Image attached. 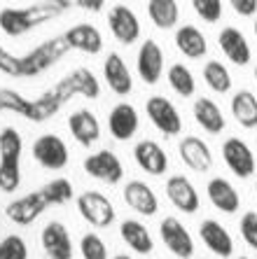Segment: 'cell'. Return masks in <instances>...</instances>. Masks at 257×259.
<instances>
[{
    "label": "cell",
    "mask_w": 257,
    "mask_h": 259,
    "mask_svg": "<svg viewBox=\"0 0 257 259\" xmlns=\"http://www.w3.org/2000/svg\"><path fill=\"white\" fill-rule=\"evenodd\" d=\"M98 79L89 68H75L61 77L49 91H45L42 96L30 98V112L26 119L30 121H47L49 117H54L72 96H84V98H96L98 96Z\"/></svg>",
    "instance_id": "obj_1"
},
{
    "label": "cell",
    "mask_w": 257,
    "mask_h": 259,
    "mask_svg": "<svg viewBox=\"0 0 257 259\" xmlns=\"http://www.w3.org/2000/svg\"><path fill=\"white\" fill-rule=\"evenodd\" d=\"M68 52H70V45L66 42L63 35L49 37L24 56L10 54L0 45V72H5L10 77H35L40 72L49 70L54 63H59Z\"/></svg>",
    "instance_id": "obj_2"
},
{
    "label": "cell",
    "mask_w": 257,
    "mask_h": 259,
    "mask_svg": "<svg viewBox=\"0 0 257 259\" xmlns=\"http://www.w3.org/2000/svg\"><path fill=\"white\" fill-rule=\"evenodd\" d=\"M63 12L66 10L56 0H42V3L28 7H5V10H0V30L10 37L26 35L28 30L47 24V21H54Z\"/></svg>",
    "instance_id": "obj_3"
},
{
    "label": "cell",
    "mask_w": 257,
    "mask_h": 259,
    "mask_svg": "<svg viewBox=\"0 0 257 259\" xmlns=\"http://www.w3.org/2000/svg\"><path fill=\"white\" fill-rule=\"evenodd\" d=\"M21 150L24 140L14 126L0 131V189L12 194L21 185Z\"/></svg>",
    "instance_id": "obj_4"
},
{
    "label": "cell",
    "mask_w": 257,
    "mask_h": 259,
    "mask_svg": "<svg viewBox=\"0 0 257 259\" xmlns=\"http://www.w3.org/2000/svg\"><path fill=\"white\" fill-rule=\"evenodd\" d=\"M78 210L82 215V220H87L91 227H101V229L103 227H110L115 222V217H117L113 201L105 194L94 192V189L84 192L78 199Z\"/></svg>",
    "instance_id": "obj_5"
},
{
    "label": "cell",
    "mask_w": 257,
    "mask_h": 259,
    "mask_svg": "<svg viewBox=\"0 0 257 259\" xmlns=\"http://www.w3.org/2000/svg\"><path fill=\"white\" fill-rule=\"evenodd\" d=\"M145 112L155 128H159L164 136H178L182 131V117L166 96H150L145 103Z\"/></svg>",
    "instance_id": "obj_6"
},
{
    "label": "cell",
    "mask_w": 257,
    "mask_h": 259,
    "mask_svg": "<svg viewBox=\"0 0 257 259\" xmlns=\"http://www.w3.org/2000/svg\"><path fill=\"white\" fill-rule=\"evenodd\" d=\"M49 205H52V201H49V196L45 194V189H35V192H30V194H26V196H21V199H14L12 203H7L5 212L14 224L26 227V224L35 222Z\"/></svg>",
    "instance_id": "obj_7"
},
{
    "label": "cell",
    "mask_w": 257,
    "mask_h": 259,
    "mask_svg": "<svg viewBox=\"0 0 257 259\" xmlns=\"http://www.w3.org/2000/svg\"><path fill=\"white\" fill-rule=\"evenodd\" d=\"M33 157L42 168L49 170H61L66 168L70 157H68L66 143L56 136V133H45L33 143Z\"/></svg>",
    "instance_id": "obj_8"
},
{
    "label": "cell",
    "mask_w": 257,
    "mask_h": 259,
    "mask_svg": "<svg viewBox=\"0 0 257 259\" xmlns=\"http://www.w3.org/2000/svg\"><path fill=\"white\" fill-rule=\"evenodd\" d=\"M84 170H87V175L105 182V185H117L124 178V166L113 150H101L87 157L84 159Z\"/></svg>",
    "instance_id": "obj_9"
},
{
    "label": "cell",
    "mask_w": 257,
    "mask_h": 259,
    "mask_svg": "<svg viewBox=\"0 0 257 259\" xmlns=\"http://www.w3.org/2000/svg\"><path fill=\"white\" fill-rule=\"evenodd\" d=\"M159 236H162L164 245L180 259H190L194 254V241H192L190 231L180 220L175 217H164L159 224Z\"/></svg>",
    "instance_id": "obj_10"
},
{
    "label": "cell",
    "mask_w": 257,
    "mask_h": 259,
    "mask_svg": "<svg viewBox=\"0 0 257 259\" xmlns=\"http://www.w3.org/2000/svg\"><path fill=\"white\" fill-rule=\"evenodd\" d=\"M108 26L113 37L122 45H133L138 40V35H140V21H138L136 12L126 5H115L110 10Z\"/></svg>",
    "instance_id": "obj_11"
},
{
    "label": "cell",
    "mask_w": 257,
    "mask_h": 259,
    "mask_svg": "<svg viewBox=\"0 0 257 259\" xmlns=\"http://www.w3.org/2000/svg\"><path fill=\"white\" fill-rule=\"evenodd\" d=\"M222 159L236 178H250L255 173V154L241 138H227L222 145Z\"/></svg>",
    "instance_id": "obj_12"
},
{
    "label": "cell",
    "mask_w": 257,
    "mask_h": 259,
    "mask_svg": "<svg viewBox=\"0 0 257 259\" xmlns=\"http://www.w3.org/2000/svg\"><path fill=\"white\" fill-rule=\"evenodd\" d=\"M42 250L49 259H72V241L61 222H49L42 229Z\"/></svg>",
    "instance_id": "obj_13"
},
{
    "label": "cell",
    "mask_w": 257,
    "mask_h": 259,
    "mask_svg": "<svg viewBox=\"0 0 257 259\" xmlns=\"http://www.w3.org/2000/svg\"><path fill=\"white\" fill-rule=\"evenodd\" d=\"M164 72V49L155 40H145L138 49V75L145 84H157Z\"/></svg>",
    "instance_id": "obj_14"
},
{
    "label": "cell",
    "mask_w": 257,
    "mask_h": 259,
    "mask_svg": "<svg viewBox=\"0 0 257 259\" xmlns=\"http://www.w3.org/2000/svg\"><path fill=\"white\" fill-rule=\"evenodd\" d=\"M103 77L108 82V87L117 94V96H126L133 89V77L131 70L126 66V61L122 59L117 52H110L103 63Z\"/></svg>",
    "instance_id": "obj_15"
},
{
    "label": "cell",
    "mask_w": 257,
    "mask_h": 259,
    "mask_svg": "<svg viewBox=\"0 0 257 259\" xmlns=\"http://www.w3.org/2000/svg\"><path fill=\"white\" fill-rule=\"evenodd\" d=\"M199 236L201 241L206 243L213 254L222 259H229L234 252V241H232V234L225 229V224H220L217 220H203L201 227H199Z\"/></svg>",
    "instance_id": "obj_16"
},
{
    "label": "cell",
    "mask_w": 257,
    "mask_h": 259,
    "mask_svg": "<svg viewBox=\"0 0 257 259\" xmlns=\"http://www.w3.org/2000/svg\"><path fill=\"white\" fill-rule=\"evenodd\" d=\"M217 45H220L222 54L227 56L234 66H248L250 63V45L239 28H234V26L222 28L220 35H217Z\"/></svg>",
    "instance_id": "obj_17"
},
{
    "label": "cell",
    "mask_w": 257,
    "mask_h": 259,
    "mask_svg": "<svg viewBox=\"0 0 257 259\" xmlns=\"http://www.w3.org/2000/svg\"><path fill=\"white\" fill-rule=\"evenodd\" d=\"M178 154L185 161L187 168L197 170V173H206L213 166V154H210L208 145L203 143L201 138H197V136H187V138L180 140Z\"/></svg>",
    "instance_id": "obj_18"
},
{
    "label": "cell",
    "mask_w": 257,
    "mask_h": 259,
    "mask_svg": "<svg viewBox=\"0 0 257 259\" xmlns=\"http://www.w3.org/2000/svg\"><path fill=\"white\" fill-rule=\"evenodd\" d=\"M166 196L168 201L182 212H197L199 210V194L185 175H171L166 180Z\"/></svg>",
    "instance_id": "obj_19"
},
{
    "label": "cell",
    "mask_w": 257,
    "mask_h": 259,
    "mask_svg": "<svg viewBox=\"0 0 257 259\" xmlns=\"http://www.w3.org/2000/svg\"><path fill=\"white\" fill-rule=\"evenodd\" d=\"M133 159L145 173L150 175H164L168 170V157L162 145H157L155 140H140L133 147Z\"/></svg>",
    "instance_id": "obj_20"
},
{
    "label": "cell",
    "mask_w": 257,
    "mask_h": 259,
    "mask_svg": "<svg viewBox=\"0 0 257 259\" xmlns=\"http://www.w3.org/2000/svg\"><path fill=\"white\" fill-rule=\"evenodd\" d=\"M66 42L70 45V49H78L82 54H98L103 49V35L101 30L96 28L94 24H75L63 33Z\"/></svg>",
    "instance_id": "obj_21"
},
{
    "label": "cell",
    "mask_w": 257,
    "mask_h": 259,
    "mask_svg": "<svg viewBox=\"0 0 257 259\" xmlns=\"http://www.w3.org/2000/svg\"><path fill=\"white\" fill-rule=\"evenodd\" d=\"M68 128H70L72 138L78 140L82 147H91L96 140L101 138V124H98L94 112L87 108L75 110V112L68 117Z\"/></svg>",
    "instance_id": "obj_22"
},
{
    "label": "cell",
    "mask_w": 257,
    "mask_h": 259,
    "mask_svg": "<svg viewBox=\"0 0 257 259\" xmlns=\"http://www.w3.org/2000/svg\"><path fill=\"white\" fill-rule=\"evenodd\" d=\"M124 201L129 203V208H133L136 212L150 217L159 210V201H157L155 189L150 187L143 180H131L126 182L124 187Z\"/></svg>",
    "instance_id": "obj_23"
},
{
    "label": "cell",
    "mask_w": 257,
    "mask_h": 259,
    "mask_svg": "<svg viewBox=\"0 0 257 259\" xmlns=\"http://www.w3.org/2000/svg\"><path fill=\"white\" fill-rule=\"evenodd\" d=\"M108 128L113 133V138L117 140H129L136 136L138 131V112L129 103H120L110 110L108 117Z\"/></svg>",
    "instance_id": "obj_24"
},
{
    "label": "cell",
    "mask_w": 257,
    "mask_h": 259,
    "mask_svg": "<svg viewBox=\"0 0 257 259\" xmlns=\"http://www.w3.org/2000/svg\"><path fill=\"white\" fill-rule=\"evenodd\" d=\"M175 47H178L180 54H185L187 59H203L208 54V42H206V35L197 26H180L175 30Z\"/></svg>",
    "instance_id": "obj_25"
},
{
    "label": "cell",
    "mask_w": 257,
    "mask_h": 259,
    "mask_svg": "<svg viewBox=\"0 0 257 259\" xmlns=\"http://www.w3.org/2000/svg\"><path fill=\"white\" fill-rule=\"evenodd\" d=\"M206 192H208L210 203L215 205L217 210H222V212H236L241 208V194L236 192V189H234L232 185L225 180V178H213V180L208 182Z\"/></svg>",
    "instance_id": "obj_26"
},
{
    "label": "cell",
    "mask_w": 257,
    "mask_h": 259,
    "mask_svg": "<svg viewBox=\"0 0 257 259\" xmlns=\"http://www.w3.org/2000/svg\"><path fill=\"white\" fill-rule=\"evenodd\" d=\"M194 119H197V124L203 131L208 133H220L225 128V115H222L220 105L206 96L194 101Z\"/></svg>",
    "instance_id": "obj_27"
},
{
    "label": "cell",
    "mask_w": 257,
    "mask_h": 259,
    "mask_svg": "<svg viewBox=\"0 0 257 259\" xmlns=\"http://www.w3.org/2000/svg\"><path fill=\"white\" fill-rule=\"evenodd\" d=\"M232 115L243 128L257 126V96L248 89H241L232 96Z\"/></svg>",
    "instance_id": "obj_28"
},
{
    "label": "cell",
    "mask_w": 257,
    "mask_h": 259,
    "mask_svg": "<svg viewBox=\"0 0 257 259\" xmlns=\"http://www.w3.org/2000/svg\"><path fill=\"white\" fill-rule=\"evenodd\" d=\"M120 236L124 238L126 245L131 247V250H136L138 254H150L152 252V247H155L148 227L140 224L138 220H124L122 227H120Z\"/></svg>",
    "instance_id": "obj_29"
},
{
    "label": "cell",
    "mask_w": 257,
    "mask_h": 259,
    "mask_svg": "<svg viewBox=\"0 0 257 259\" xmlns=\"http://www.w3.org/2000/svg\"><path fill=\"white\" fill-rule=\"evenodd\" d=\"M148 17L157 28H175L180 19L178 0H148Z\"/></svg>",
    "instance_id": "obj_30"
},
{
    "label": "cell",
    "mask_w": 257,
    "mask_h": 259,
    "mask_svg": "<svg viewBox=\"0 0 257 259\" xmlns=\"http://www.w3.org/2000/svg\"><path fill=\"white\" fill-rule=\"evenodd\" d=\"M203 82L210 87V89L215 91V94H227L232 89V75L229 70L225 68V63L220 61H208L206 66H203Z\"/></svg>",
    "instance_id": "obj_31"
},
{
    "label": "cell",
    "mask_w": 257,
    "mask_h": 259,
    "mask_svg": "<svg viewBox=\"0 0 257 259\" xmlns=\"http://www.w3.org/2000/svg\"><path fill=\"white\" fill-rule=\"evenodd\" d=\"M168 84L182 98H190L192 94H194V89H197L194 75H192L190 68L182 66V63H173V66L168 68Z\"/></svg>",
    "instance_id": "obj_32"
},
{
    "label": "cell",
    "mask_w": 257,
    "mask_h": 259,
    "mask_svg": "<svg viewBox=\"0 0 257 259\" xmlns=\"http://www.w3.org/2000/svg\"><path fill=\"white\" fill-rule=\"evenodd\" d=\"M45 194L49 196V201H52V205H63V203H68V201L72 199V182L70 180H66V178H56V180H52V182H47L45 185Z\"/></svg>",
    "instance_id": "obj_33"
},
{
    "label": "cell",
    "mask_w": 257,
    "mask_h": 259,
    "mask_svg": "<svg viewBox=\"0 0 257 259\" xmlns=\"http://www.w3.org/2000/svg\"><path fill=\"white\" fill-rule=\"evenodd\" d=\"M0 259H28V247L21 236H5L0 241Z\"/></svg>",
    "instance_id": "obj_34"
},
{
    "label": "cell",
    "mask_w": 257,
    "mask_h": 259,
    "mask_svg": "<svg viewBox=\"0 0 257 259\" xmlns=\"http://www.w3.org/2000/svg\"><path fill=\"white\" fill-rule=\"evenodd\" d=\"M194 12L206 21V24H215L222 19V0H190Z\"/></svg>",
    "instance_id": "obj_35"
},
{
    "label": "cell",
    "mask_w": 257,
    "mask_h": 259,
    "mask_svg": "<svg viewBox=\"0 0 257 259\" xmlns=\"http://www.w3.org/2000/svg\"><path fill=\"white\" fill-rule=\"evenodd\" d=\"M80 250H82L84 259H108V247L101 241V236L96 234H87L80 243Z\"/></svg>",
    "instance_id": "obj_36"
},
{
    "label": "cell",
    "mask_w": 257,
    "mask_h": 259,
    "mask_svg": "<svg viewBox=\"0 0 257 259\" xmlns=\"http://www.w3.org/2000/svg\"><path fill=\"white\" fill-rule=\"evenodd\" d=\"M241 236L252 250H257V212L250 210L241 217Z\"/></svg>",
    "instance_id": "obj_37"
},
{
    "label": "cell",
    "mask_w": 257,
    "mask_h": 259,
    "mask_svg": "<svg viewBox=\"0 0 257 259\" xmlns=\"http://www.w3.org/2000/svg\"><path fill=\"white\" fill-rule=\"evenodd\" d=\"M63 10H87V12H101L105 0H56Z\"/></svg>",
    "instance_id": "obj_38"
},
{
    "label": "cell",
    "mask_w": 257,
    "mask_h": 259,
    "mask_svg": "<svg viewBox=\"0 0 257 259\" xmlns=\"http://www.w3.org/2000/svg\"><path fill=\"white\" fill-rule=\"evenodd\" d=\"M232 10L239 17H252L257 14V0H229Z\"/></svg>",
    "instance_id": "obj_39"
},
{
    "label": "cell",
    "mask_w": 257,
    "mask_h": 259,
    "mask_svg": "<svg viewBox=\"0 0 257 259\" xmlns=\"http://www.w3.org/2000/svg\"><path fill=\"white\" fill-rule=\"evenodd\" d=\"M115 259H131V257H126V254H117Z\"/></svg>",
    "instance_id": "obj_40"
},
{
    "label": "cell",
    "mask_w": 257,
    "mask_h": 259,
    "mask_svg": "<svg viewBox=\"0 0 257 259\" xmlns=\"http://www.w3.org/2000/svg\"><path fill=\"white\" fill-rule=\"evenodd\" d=\"M255 37H257V19H255Z\"/></svg>",
    "instance_id": "obj_41"
},
{
    "label": "cell",
    "mask_w": 257,
    "mask_h": 259,
    "mask_svg": "<svg viewBox=\"0 0 257 259\" xmlns=\"http://www.w3.org/2000/svg\"><path fill=\"white\" fill-rule=\"evenodd\" d=\"M255 79H257V68H255Z\"/></svg>",
    "instance_id": "obj_42"
},
{
    "label": "cell",
    "mask_w": 257,
    "mask_h": 259,
    "mask_svg": "<svg viewBox=\"0 0 257 259\" xmlns=\"http://www.w3.org/2000/svg\"><path fill=\"white\" fill-rule=\"evenodd\" d=\"M239 259H248V257H239Z\"/></svg>",
    "instance_id": "obj_43"
},
{
    "label": "cell",
    "mask_w": 257,
    "mask_h": 259,
    "mask_svg": "<svg viewBox=\"0 0 257 259\" xmlns=\"http://www.w3.org/2000/svg\"><path fill=\"white\" fill-rule=\"evenodd\" d=\"M255 192H257V185H255Z\"/></svg>",
    "instance_id": "obj_44"
}]
</instances>
